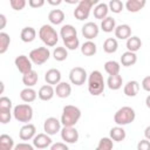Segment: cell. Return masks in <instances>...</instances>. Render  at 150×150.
<instances>
[{"instance_id": "obj_44", "label": "cell", "mask_w": 150, "mask_h": 150, "mask_svg": "<svg viewBox=\"0 0 150 150\" xmlns=\"http://www.w3.org/2000/svg\"><path fill=\"white\" fill-rule=\"evenodd\" d=\"M14 149L15 150H33L34 146H33V144H28V143L22 142V143H19V144L14 145Z\"/></svg>"}, {"instance_id": "obj_55", "label": "cell", "mask_w": 150, "mask_h": 150, "mask_svg": "<svg viewBox=\"0 0 150 150\" xmlns=\"http://www.w3.org/2000/svg\"><path fill=\"white\" fill-rule=\"evenodd\" d=\"M149 101H150V96H146V100H145V103H146V107H148V108L150 107V103H149Z\"/></svg>"}, {"instance_id": "obj_37", "label": "cell", "mask_w": 150, "mask_h": 150, "mask_svg": "<svg viewBox=\"0 0 150 150\" xmlns=\"http://www.w3.org/2000/svg\"><path fill=\"white\" fill-rule=\"evenodd\" d=\"M53 56L56 61L59 62H62L64 61L67 57H68V52H67V48L64 47H56L53 52Z\"/></svg>"}, {"instance_id": "obj_24", "label": "cell", "mask_w": 150, "mask_h": 150, "mask_svg": "<svg viewBox=\"0 0 150 150\" xmlns=\"http://www.w3.org/2000/svg\"><path fill=\"white\" fill-rule=\"evenodd\" d=\"M123 84V79L120 74H115V75H109L108 80H107V86L109 89L111 90H118Z\"/></svg>"}, {"instance_id": "obj_31", "label": "cell", "mask_w": 150, "mask_h": 150, "mask_svg": "<svg viewBox=\"0 0 150 150\" xmlns=\"http://www.w3.org/2000/svg\"><path fill=\"white\" fill-rule=\"evenodd\" d=\"M60 35H61L62 41H63V40H67V39H69V38L77 36V32H76V28H75L73 25H63V26L61 27Z\"/></svg>"}, {"instance_id": "obj_38", "label": "cell", "mask_w": 150, "mask_h": 150, "mask_svg": "<svg viewBox=\"0 0 150 150\" xmlns=\"http://www.w3.org/2000/svg\"><path fill=\"white\" fill-rule=\"evenodd\" d=\"M114 146V143H112V139L110 137H102L96 146L97 150H110L112 149Z\"/></svg>"}, {"instance_id": "obj_32", "label": "cell", "mask_w": 150, "mask_h": 150, "mask_svg": "<svg viewBox=\"0 0 150 150\" xmlns=\"http://www.w3.org/2000/svg\"><path fill=\"white\" fill-rule=\"evenodd\" d=\"M97 52V47L95 45V42H93L91 40H88L86 41L82 46H81V53L84 55V56H93L95 55Z\"/></svg>"}, {"instance_id": "obj_53", "label": "cell", "mask_w": 150, "mask_h": 150, "mask_svg": "<svg viewBox=\"0 0 150 150\" xmlns=\"http://www.w3.org/2000/svg\"><path fill=\"white\" fill-rule=\"evenodd\" d=\"M4 91H5V84H4V82L0 80V95H1Z\"/></svg>"}, {"instance_id": "obj_54", "label": "cell", "mask_w": 150, "mask_h": 150, "mask_svg": "<svg viewBox=\"0 0 150 150\" xmlns=\"http://www.w3.org/2000/svg\"><path fill=\"white\" fill-rule=\"evenodd\" d=\"M87 1H89L91 6H95V5H97L100 2V0H87Z\"/></svg>"}, {"instance_id": "obj_5", "label": "cell", "mask_w": 150, "mask_h": 150, "mask_svg": "<svg viewBox=\"0 0 150 150\" xmlns=\"http://www.w3.org/2000/svg\"><path fill=\"white\" fill-rule=\"evenodd\" d=\"M13 116L18 122L28 123L33 118V108L28 103L18 104L13 108Z\"/></svg>"}, {"instance_id": "obj_8", "label": "cell", "mask_w": 150, "mask_h": 150, "mask_svg": "<svg viewBox=\"0 0 150 150\" xmlns=\"http://www.w3.org/2000/svg\"><path fill=\"white\" fill-rule=\"evenodd\" d=\"M87 71L82 67H74L69 71V80L75 86H82L87 81Z\"/></svg>"}, {"instance_id": "obj_36", "label": "cell", "mask_w": 150, "mask_h": 150, "mask_svg": "<svg viewBox=\"0 0 150 150\" xmlns=\"http://www.w3.org/2000/svg\"><path fill=\"white\" fill-rule=\"evenodd\" d=\"M11 45V38L6 32H0V54H5Z\"/></svg>"}, {"instance_id": "obj_30", "label": "cell", "mask_w": 150, "mask_h": 150, "mask_svg": "<svg viewBox=\"0 0 150 150\" xmlns=\"http://www.w3.org/2000/svg\"><path fill=\"white\" fill-rule=\"evenodd\" d=\"M14 139L12 136L7 134L0 135V150H13L14 149Z\"/></svg>"}, {"instance_id": "obj_15", "label": "cell", "mask_w": 150, "mask_h": 150, "mask_svg": "<svg viewBox=\"0 0 150 150\" xmlns=\"http://www.w3.org/2000/svg\"><path fill=\"white\" fill-rule=\"evenodd\" d=\"M55 95L60 98H67L69 97V95L71 94V87L68 82H59L54 89Z\"/></svg>"}, {"instance_id": "obj_40", "label": "cell", "mask_w": 150, "mask_h": 150, "mask_svg": "<svg viewBox=\"0 0 150 150\" xmlns=\"http://www.w3.org/2000/svg\"><path fill=\"white\" fill-rule=\"evenodd\" d=\"M63 45L66 46L67 49L69 50H75L76 48H79L80 46V40L77 36H74V38H69L67 40H63Z\"/></svg>"}, {"instance_id": "obj_28", "label": "cell", "mask_w": 150, "mask_h": 150, "mask_svg": "<svg viewBox=\"0 0 150 150\" xmlns=\"http://www.w3.org/2000/svg\"><path fill=\"white\" fill-rule=\"evenodd\" d=\"M48 20L52 25H61L64 20V13L61 9H53L48 14Z\"/></svg>"}, {"instance_id": "obj_46", "label": "cell", "mask_w": 150, "mask_h": 150, "mask_svg": "<svg viewBox=\"0 0 150 150\" xmlns=\"http://www.w3.org/2000/svg\"><path fill=\"white\" fill-rule=\"evenodd\" d=\"M46 0H28V5L32 8H40L45 5Z\"/></svg>"}, {"instance_id": "obj_23", "label": "cell", "mask_w": 150, "mask_h": 150, "mask_svg": "<svg viewBox=\"0 0 150 150\" xmlns=\"http://www.w3.org/2000/svg\"><path fill=\"white\" fill-rule=\"evenodd\" d=\"M120 61H121V63H122L123 67H130V66H134L137 62V55L134 52L127 50L125 53L122 54Z\"/></svg>"}, {"instance_id": "obj_39", "label": "cell", "mask_w": 150, "mask_h": 150, "mask_svg": "<svg viewBox=\"0 0 150 150\" xmlns=\"http://www.w3.org/2000/svg\"><path fill=\"white\" fill-rule=\"evenodd\" d=\"M108 8H109V11H111L112 13L118 14V13H121V12L123 11L124 5H123V2H122L121 0H110L109 4H108Z\"/></svg>"}, {"instance_id": "obj_14", "label": "cell", "mask_w": 150, "mask_h": 150, "mask_svg": "<svg viewBox=\"0 0 150 150\" xmlns=\"http://www.w3.org/2000/svg\"><path fill=\"white\" fill-rule=\"evenodd\" d=\"M100 28L95 22H87L82 26V35L87 40H93L98 35Z\"/></svg>"}, {"instance_id": "obj_25", "label": "cell", "mask_w": 150, "mask_h": 150, "mask_svg": "<svg viewBox=\"0 0 150 150\" xmlns=\"http://www.w3.org/2000/svg\"><path fill=\"white\" fill-rule=\"evenodd\" d=\"M20 38L23 42L26 43H29V42H33L36 38V30L33 28V27H25L21 29V33H20Z\"/></svg>"}, {"instance_id": "obj_11", "label": "cell", "mask_w": 150, "mask_h": 150, "mask_svg": "<svg viewBox=\"0 0 150 150\" xmlns=\"http://www.w3.org/2000/svg\"><path fill=\"white\" fill-rule=\"evenodd\" d=\"M60 131H61V138L66 143L74 144L79 141V131L75 129V127H63Z\"/></svg>"}, {"instance_id": "obj_45", "label": "cell", "mask_w": 150, "mask_h": 150, "mask_svg": "<svg viewBox=\"0 0 150 150\" xmlns=\"http://www.w3.org/2000/svg\"><path fill=\"white\" fill-rule=\"evenodd\" d=\"M49 148H50V150H68V145L66 143H61V142L54 143V144L52 143L49 145Z\"/></svg>"}, {"instance_id": "obj_35", "label": "cell", "mask_w": 150, "mask_h": 150, "mask_svg": "<svg viewBox=\"0 0 150 150\" xmlns=\"http://www.w3.org/2000/svg\"><path fill=\"white\" fill-rule=\"evenodd\" d=\"M120 69H121V66L117 61H114V60H110V61H107L104 63V70L108 75H115V74H118L120 73Z\"/></svg>"}, {"instance_id": "obj_33", "label": "cell", "mask_w": 150, "mask_h": 150, "mask_svg": "<svg viewBox=\"0 0 150 150\" xmlns=\"http://www.w3.org/2000/svg\"><path fill=\"white\" fill-rule=\"evenodd\" d=\"M116 27L115 19L111 16H105L104 19L101 20V29L105 33H111Z\"/></svg>"}, {"instance_id": "obj_4", "label": "cell", "mask_w": 150, "mask_h": 150, "mask_svg": "<svg viewBox=\"0 0 150 150\" xmlns=\"http://www.w3.org/2000/svg\"><path fill=\"white\" fill-rule=\"evenodd\" d=\"M136 118V112L135 110L131 108V107H122L120 108L115 115H114V122L117 124V125H127V124H130L131 122H134Z\"/></svg>"}, {"instance_id": "obj_49", "label": "cell", "mask_w": 150, "mask_h": 150, "mask_svg": "<svg viewBox=\"0 0 150 150\" xmlns=\"http://www.w3.org/2000/svg\"><path fill=\"white\" fill-rule=\"evenodd\" d=\"M6 25H7V18H6V15L0 13V32L6 27Z\"/></svg>"}, {"instance_id": "obj_27", "label": "cell", "mask_w": 150, "mask_h": 150, "mask_svg": "<svg viewBox=\"0 0 150 150\" xmlns=\"http://www.w3.org/2000/svg\"><path fill=\"white\" fill-rule=\"evenodd\" d=\"M109 13V8H108V4L104 2H98L97 5H95L94 7V16L98 20L104 19L105 16H108Z\"/></svg>"}, {"instance_id": "obj_19", "label": "cell", "mask_w": 150, "mask_h": 150, "mask_svg": "<svg viewBox=\"0 0 150 150\" xmlns=\"http://www.w3.org/2000/svg\"><path fill=\"white\" fill-rule=\"evenodd\" d=\"M114 32H115V36L120 40H127L131 35V28L127 23H122V25L116 26Z\"/></svg>"}, {"instance_id": "obj_29", "label": "cell", "mask_w": 150, "mask_h": 150, "mask_svg": "<svg viewBox=\"0 0 150 150\" xmlns=\"http://www.w3.org/2000/svg\"><path fill=\"white\" fill-rule=\"evenodd\" d=\"M125 46H127V49H128L129 52L136 53L137 50L141 49V47H142V41H141V39H139L138 36H131V35H130V36L127 39Z\"/></svg>"}, {"instance_id": "obj_42", "label": "cell", "mask_w": 150, "mask_h": 150, "mask_svg": "<svg viewBox=\"0 0 150 150\" xmlns=\"http://www.w3.org/2000/svg\"><path fill=\"white\" fill-rule=\"evenodd\" d=\"M27 0H9V5L14 11H21L26 7Z\"/></svg>"}, {"instance_id": "obj_52", "label": "cell", "mask_w": 150, "mask_h": 150, "mask_svg": "<svg viewBox=\"0 0 150 150\" xmlns=\"http://www.w3.org/2000/svg\"><path fill=\"white\" fill-rule=\"evenodd\" d=\"M63 1H66V2L69 4V5H75V4H77L80 0H63Z\"/></svg>"}, {"instance_id": "obj_22", "label": "cell", "mask_w": 150, "mask_h": 150, "mask_svg": "<svg viewBox=\"0 0 150 150\" xmlns=\"http://www.w3.org/2000/svg\"><path fill=\"white\" fill-rule=\"evenodd\" d=\"M36 96H38V93L32 87H26L20 91V98L26 103L34 102L36 100Z\"/></svg>"}, {"instance_id": "obj_21", "label": "cell", "mask_w": 150, "mask_h": 150, "mask_svg": "<svg viewBox=\"0 0 150 150\" xmlns=\"http://www.w3.org/2000/svg\"><path fill=\"white\" fill-rule=\"evenodd\" d=\"M39 81V75L35 70H29L26 74H22V83L26 87H34Z\"/></svg>"}, {"instance_id": "obj_20", "label": "cell", "mask_w": 150, "mask_h": 150, "mask_svg": "<svg viewBox=\"0 0 150 150\" xmlns=\"http://www.w3.org/2000/svg\"><path fill=\"white\" fill-rule=\"evenodd\" d=\"M146 5V0H128L125 2V8L130 13H137L141 9H143Z\"/></svg>"}, {"instance_id": "obj_26", "label": "cell", "mask_w": 150, "mask_h": 150, "mask_svg": "<svg viewBox=\"0 0 150 150\" xmlns=\"http://www.w3.org/2000/svg\"><path fill=\"white\" fill-rule=\"evenodd\" d=\"M109 136L115 142H122V141H124L127 134H125V130L121 125H116V127H114V128L110 129Z\"/></svg>"}, {"instance_id": "obj_9", "label": "cell", "mask_w": 150, "mask_h": 150, "mask_svg": "<svg viewBox=\"0 0 150 150\" xmlns=\"http://www.w3.org/2000/svg\"><path fill=\"white\" fill-rule=\"evenodd\" d=\"M61 130V122L56 118V117H48L46 118L45 123H43V131L49 135H56L59 131Z\"/></svg>"}, {"instance_id": "obj_1", "label": "cell", "mask_w": 150, "mask_h": 150, "mask_svg": "<svg viewBox=\"0 0 150 150\" xmlns=\"http://www.w3.org/2000/svg\"><path fill=\"white\" fill-rule=\"evenodd\" d=\"M88 77V91L93 96H98L103 93L105 82L100 70H93Z\"/></svg>"}, {"instance_id": "obj_16", "label": "cell", "mask_w": 150, "mask_h": 150, "mask_svg": "<svg viewBox=\"0 0 150 150\" xmlns=\"http://www.w3.org/2000/svg\"><path fill=\"white\" fill-rule=\"evenodd\" d=\"M45 81L50 86H53V84L56 86L61 81V71L59 69H56V68L48 69L46 71V74H45Z\"/></svg>"}, {"instance_id": "obj_48", "label": "cell", "mask_w": 150, "mask_h": 150, "mask_svg": "<svg viewBox=\"0 0 150 150\" xmlns=\"http://www.w3.org/2000/svg\"><path fill=\"white\" fill-rule=\"evenodd\" d=\"M142 88L145 91H150V76H145L142 81Z\"/></svg>"}, {"instance_id": "obj_43", "label": "cell", "mask_w": 150, "mask_h": 150, "mask_svg": "<svg viewBox=\"0 0 150 150\" xmlns=\"http://www.w3.org/2000/svg\"><path fill=\"white\" fill-rule=\"evenodd\" d=\"M12 107H13V103H12V100L7 96H0V109H8V110H12Z\"/></svg>"}, {"instance_id": "obj_50", "label": "cell", "mask_w": 150, "mask_h": 150, "mask_svg": "<svg viewBox=\"0 0 150 150\" xmlns=\"http://www.w3.org/2000/svg\"><path fill=\"white\" fill-rule=\"evenodd\" d=\"M62 1H63V0H47V2H48L49 5H52V6H59Z\"/></svg>"}, {"instance_id": "obj_41", "label": "cell", "mask_w": 150, "mask_h": 150, "mask_svg": "<svg viewBox=\"0 0 150 150\" xmlns=\"http://www.w3.org/2000/svg\"><path fill=\"white\" fill-rule=\"evenodd\" d=\"M12 118V111L8 109H0V123L7 124L11 122Z\"/></svg>"}, {"instance_id": "obj_2", "label": "cell", "mask_w": 150, "mask_h": 150, "mask_svg": "<svg viewBox=\"0 0 150 150\" xmlns=\"http://www.w3.org/2000/svg\"><path fill=\"white\" fill-rule=\"evenodd\" d=\"M81 118V110L76 105H64L62 109V115H61V125L63 127H75L79 120Z\"/></svg>"}, {"instance_id": "obj_7", "label": "cell", "mask_w": 150, "mask_h": 150, "mask_svg": "<svg viewBox=\"0 0 150 150\" xmlns=\"http://www.w3.org/2000/svg\"><path fill=\"white\" fill-rule=\"evenodd\" d=\"M91 8H93V6L90 5L89 1H87V0H80L77 2V6L74 9V16H75V19H77L80 21L88 19Z\"/></svg>"}, {"instance_id": "obj_47", "label": "cell", "mask_w": 150, "mask_h": 150, "mask_svg": "<svg viewBox=\"0 0 150 150\" xmlns=\"http://www.w3.org/2000/svg\"><path fill=\"white\" fill-rule=\"evenodd\" d=\"M149 148H150V142H149V139H146V138L139 141V143L137 144V149H138V150H148Z\"/></svg>"}, {"instance_id": "obj_13", "label": "cell", "mask_w": 150, "mask_h": 150, "mask_svg": "<svg viewBox=\"0 0 150 150\" xmlns=\"http://www.w3.org/2000/svg\"><path fill=\"white\" fill-rule=\"evenodd\" d=\"M35 135H36V128L34 124H32L29 122L25 123L19 131V137L21 141H30V139H33V137Z\"/></svg>"}, {"instance_id": "obj_18", "label": "cell", "mask_w": 150, "mask_h": 150, "mask_svg": "<svg viewBox=\"0 0 150 150\" xmlns=\"http://www.w3.org/2000/svg\"><path fill=\"white\" fill-rule=\"evenodd\" d=\"M54 95H55L54 88H53V86H50L48 83L42 86L38 91V96L41 101H50L54 97Z\"/></svg>"}, {"instance_id": "obj_6", "label": "cell", "mask_w": 150, "mask_h": 150, "mask_svg": "<svg viewBox=\"0 0 150 150\" xmlns=\"http://www.w3.org/2000/svg\"><path fill=\"white\" fill-rule=\"evenodd\" d=\"M49 56H50V52L47 47H38V48L30 50L28 57L30 59L32 63H34L36 66H41L48 61Z\"/></svg>"}, {"instance_id": "obj_3", "label": "cell", "mask_w": 150, "mask_h": 150, "mask_svg": "<svg viewBox=\"0 0 150 150\" xmlns=\"http://www.w3.org/2000/svg\"><path fill=\"white\" fill-rule=\"evenodd\" d=\"M39 38L47 47H54L59 41V34L52 25H42L39 29Z\"/></svg>"}, {"instance_id": "obj_12", "label": "cell", "mask_w": 150, "mask_h": 150, "mask_svg": "<svg viewBox=\"0 0 150 150\" xmlns=\"http://www.w3.org/2000/svg\"><path fill=\"white\" fill-rule=\"evenodd\" d=\"M52 138L49 135H47L46 132L42 134H38L33 137V146L36 149H46L49 148V145L52 144Z\"/></svg>"}, {"instance_id": "obj_10", "label": "cell", "mask_w": 150, "mask_h": 150, "mask_svg": "<svg viewBox=\"0 0 150 150\" xmlns=\"http://www.w3.org/2000/svg\"><path fill=\"white\" fill-rule=\"evenodd\" d=\"M14 64L16 67V69L21 73V74H26L29 70L33 69V63L30 61V59L26 55H19L15 57L14 60Z\"/></svg>"}, {"instance_id": "obj_34", "label": "cell", "mask_w": 150, "mask_h": 150, "mask_svg": "<svg viewBox=\"0 0 150 150\" xmlns=\"http://www.w3.org/2000/svg\"><path fill=\"white\" fill-rule=\"evenodd\" d=\"M118 48V42L116 39L114 38H108L105 39V41L103 42V50L108 54H112L117 50Z\"/></svg>"}, {"instance_id": "obj_17", "label": "cell", "mask_w": 150, "mask_h": 150, "mask_svg": "<svg viewBox=\"0 0 150 150\" xmlns=\"http://www.w3.org/2000/svg\"><path fill=\"white\" fill-rule=\"evenodd\" d=\"M139 91V83L135 80H131V81H128L125 84H124V88H123V93L125 96L128 97H135Z\"/></svg>"}, {"instance_id": "obj_51", "label": "cell", "mask_w": 150, "mask_h": 150, "mask_svg": "<svg viewBox=\"0 0 150 150\" xmlns=\"http://www.w3.org/2000/svg\"><path fill=\"white\" fill-rule=\"evenodd\" d=\"M144 135H145V138L146 139H150V125H148L144 130Z\"/></svg>"}]
</instances>
